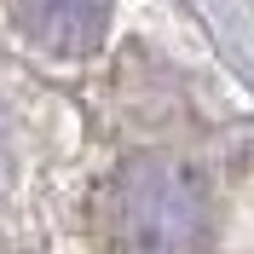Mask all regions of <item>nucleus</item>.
I'll list each match as a JSON object with an SVG mask.
<instances>
[{"label": "nucleus", "mask_w": 254, "mask_h": 254, "mask_svg": "<svg viewBox=\"0 0 254 254\" xmlns=\"http://www.w3.org/2000/svg\"><path fill=\"white\" fill-rule=\"evenodd\" d=\"M122 237L150 249H179L202 237V190L179 162H139L122 174Z\"/></svg>", "instance_id": "1"}, {"label": "nucleus", "mask_w": 254, "mask_h": 254, "mask_svg": "<svg viewBox=\"0 0 254 254\" xmlns=\"http://www.w3.org/2000/svg\"><path fill=\"white\" fill-rule=\"evenodd\" d=\"M23 29L52 52H87L110 23V0H17Z\"/></svg>", "instance_id": "2"}]
</instances>
